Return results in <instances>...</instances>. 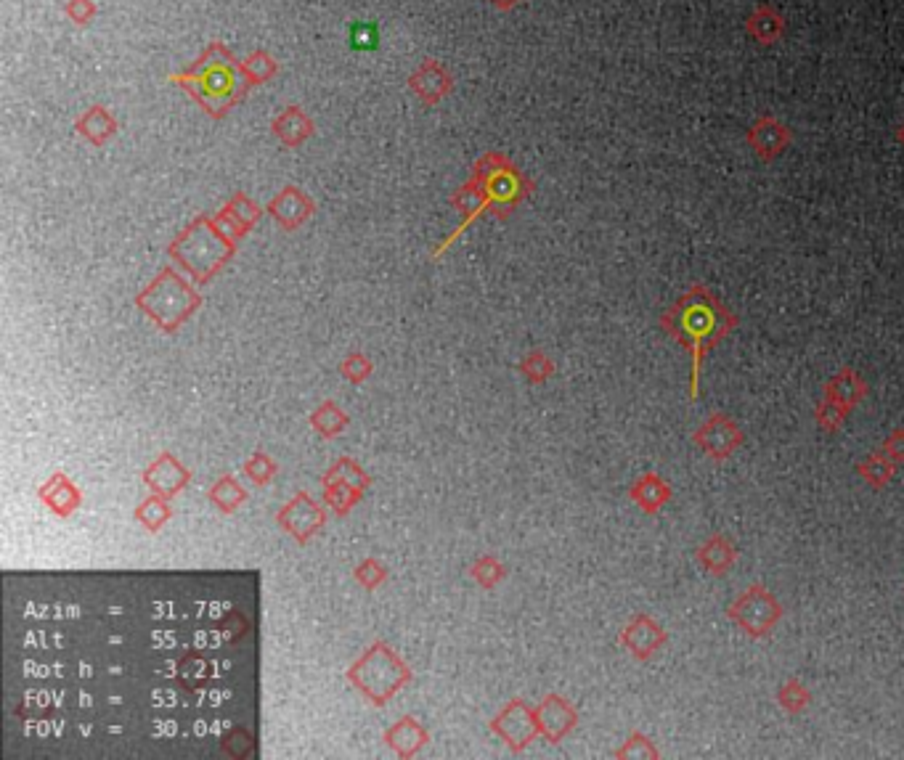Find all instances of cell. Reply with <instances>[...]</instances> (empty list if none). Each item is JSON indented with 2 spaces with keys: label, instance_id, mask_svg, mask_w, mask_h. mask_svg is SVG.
Listing matches in <instances>:
<instances>
[{
  "label": "cell",
  "instance_id": "6da1fadb",
  "mask_svg": "<svg viewBox=\"0 0 904 760\" xmlns=\"http://www.w3.org/2000/svg\"><path fill=\"white\" fill-rule=\"evenodd\" d=\"M658 324L663 334L690 353V400H698L703 363L740 326V316L708 286L692 284L669 310H663Z\"/></svg>",
  "mask_w": 904,
  "mask_h": 760
},
{
  "label": "cell",
  "instance_id": "7a4b0ae2",
  "mask_svg": "<svg viewBox=\"0 0 904 760\" xmlns=\"http://www.w3.org/2000/svg\"><path fill=\"white\" fill-rule=\"evenodd\" d=\"M348 678L374 705H385L403 684H409L411 670L385 641H377L366 649L361 660L350 665Z\"/></svg>",
  "mask_w": 904,
  "mask_h": 760
},
{
  "label": "cell",
  "instance_id": "3957f363",
  "mask_svg": "<svg viewBox=\"0 0 904 760\" xmlns=\"http://www.w3.org/2000/svg\"><path fill=\"white\" fill-rule=\"evenodd\" d=\"M732 623L751 639H767L783 623L785 610L780 599L764 583H751L735 602L727 607Z\"/></svg>",
  "mask_w": 904,
  "mask_h": 760
},
{
  "label": "cell",
  "instance_id": "277c9868",
  "mask_svg": "<svg viewBox=\"0 0 904 760\" xmlns=\"http://www.w3.org/2000/svg\"><path fill=\"white\" fill-rule=\"evenodd\" d=\"M138 305L152 313V318L165 329L175 332L178 326L186 321L189 313H194L199 305V297L191 292L189 286L183 284L175 273H162L160 281L149 286V292L141 294Z\"/></svg>",
  "mask_w": 904,
  "mask_h": 760
},
{
  "label": "cell",
  "instance_id": "5b68a950",
  "mask_svg": "<svg viewBox=\"0 0 904 760\" xmlns=\"http://www.w3.org/2000/svg\"><path fill=\"white\" fill-rule=\"evenodd\" d=\"M692 443L698 445L708 459L722 464V461H730L743 448L745 432L732 416L716 411V414L708 416L706 422L692 432Z\"/></svg>",
  "mask_w": 904,
  "mask_h": 760
},
{
  "label": "cell",
  "instance_id": "8992f818",
  "mask_svg": "<svg viewBox=\"0 0 904 760\" xmlns=\"http://www.w3.org/2000/svg\"><path fill=\"white\" fill-rule=\"evenodd\" d=\"M491 729H494L515 753L525 750V747L531 745L533 739L541 734L536 708H528L523 700L509 702L507 708L496 715L494 723H491Z\"/></svg>",
  "mask_w": 904,
  "mask_h": 760
},
{
  "label": "cell",
  "instance_id": "52a82bcc",
  "mask_svg": "<svg viewBox=\"0 0 904 760\" xmlns=\"http://www.w3.org/2000/svg\"><path fill=\"white\" fill-rule=\"evenodd\" d=\"M618 641H621V647L626 649L634 660L645 663V660H650L655 652H661V649L669 644V633L663 631L661 623H658L653 615L639 612V615H634L629 623L623 625Z\"/></svg>",
  "mask_w": 904,
  "mask_h": 760
},
{
  "label": "cell",
  "instance_id": "ba28073f",
  "mask_svg": "<svg viewBox=\"0 0 904 760\" xmlns=\"http://www.w3.org/2000/svg\"><path fill=\"white\" fill-rule=\"evenodd\" d=\"M793 133L791 128L785 125L783 120H777L772 114H761L753 120V125L745 133V143L751 146L753 154L761 159V162H775L785 154V149L791 146Z\"/></svg>",
  "mask_w": 904,
  "mask_h": 760
},
{
  "label": "cell",
  "instance_id": "9c48e42d",
  "mask_svg": "<svg viewBox=\"0 0 904 760\" xmlns=\"http://www.w3.org/2000/svg\"><path fill=\"white\" fill-rule=\"evenodd\" d=\"M276 522H279L292 538H297V543H305L313 533H319L321 527H324L327 512H324L305 490H300V493L284 506L282 512L276 514Z\"/></svg>",
  "mask_w": 904,
  "mask_h": 760
},
{
  "label": "cell",
  "instance_id": "30bf717a",
  "mask_svg": "<svg viewBox=\"0 0 904 760\" xmlns=\"http://www.w3.org/2000/svg\"><path fill=\"white\" fill-rule=\"evenodd\" d=\"M536 718H539L541 734H544L552 745L563 742L570 731L576 729L578 723L576 708H573L565 697H560V694H549V697H544L541 705H536Z\"/></svg>",
  "mask_w": 904,
  "mask_h": 760
},
{
  "label": "cell",
  "instance_id": "8fae6325",
  "mask_svg": "<svg viewBox=\"0 0 904 760\" xmlns=\"http://www.w3.org/2000/svg\"><path fill=\"white\" fill-rule=\"evenodd\" d=\"M191 480V472L175 459L173 453H162L152 467L144 472V482L152 488V493L165 498L178 496Z\"/></svg>",
  "mask_w": 904,
  "mask_h": 760
},
{
  "label": "cell",
  "instance_id": "7c38bea8",
  "mask_svg": "<svg viewBox=\"0 0 904 760\" xmlns=\"http://www.w3.org/2000/svg\"><path fill=\"white\" fill-rule=\"evenodd\" d=\"M695 559H698V565L703 567V570L716 575V578H722V575H727V572L737 565L740 551H737V546L727 538V535L716 530V533L708 535L706 541L695 549Z\"/></svg>",
  "mask_w": 904,
  "mask_h": 760
},
{
  "label": "cell",
  "instance_id": "4fadbf2b",
  "mask_svg": "<svg viewBox=\"0 0 904 760\" xmlns=\"http://www.w3.org/2000/svg\"><path fill=\"white\" fill-rule=\"evenodd\" d=\"M822 395L830 400H836L838 406H844L846 411H854V408L870 395V384H867V379L862 377L859 371L846 366V369H841L838 374H833V377L825 382Z\"/></svg>",
  "mask_w": 904,
  "mask_h": 760
},
{
  "label": "cell",
  "instance_id": "5bb4252c",
  "mask_svg": "<svg viewBox=\"0 0 904 760\" xmlns=\"http://www.w3.org/2000/svg\"><path fill=\"white\" fill-rule=\"evenodd\" d=\"M629 498L645 514H658L674 498V490L658 472H645V475L631 482Z\"/></svg>",
  "mask_w": 904,
  "mask_h": 760
},
{
  "label": "cell",
  "instance_id": "9a60e30c",
  "mask_svg": "<svg viewBox=\"0 0 904 760\" xmlns=\"http://www.w3.org/2000/svg\"><path fill=\"white\" fill-rule=\"evenodd\" d=\"M785 27H788L785 16L775 6H767V3L753 8V14L745 19V35L756 40L759 46H775V43H780L785 38Z\"/></svg>",
  "mask_w": 904,
  "mask_h": 760
},
{
  "label": "cell",
  "instance_id": "2e32d148",
  "mask_svg": "<svg viewBox=\"0 0 904 760\" xmlns=\"http://www.w3.org/2000/svg\"><path fill=\"white\" fill-rule=\"evenodd\" d=\"M385 742L396 750V755L411 758V755H417L427 745V731L422 729V723L414 715H403L401 721L393 723L385 731Z\"/></svg>",
  "mask_w": 904,
  "mask_h": 760
},
{
  "label": "cell",
  "instance_id": "e0dca14e",
  "mask_svg": "<svg viewBox=\"0 0 904 760\" xmlns=\"http://www.w3.org/2000/svg\"><path fill=\"white\" fill-rule=\"evenodd\" d=\"M40 498L51 506V512L59 514V517H69V514H75V509H80L83 504V496H80V490L67 475H54L51 480L40 488Z\"/></svg>",
  "mask_w": 904,
  "mask_h": 760
},
{
  "label": "cell",
  "instance_id": "ac0fdd59",
  "mask_svg": "<svg viewBox=\"0 0 904 760\" xmlns=\"http://www.w3.org/2000/svg\"><path fill=\"white\" fill-rule=\"evenodd\" d=\"M857 475L862 477L870 488L881 490V488H886L891 480H894V475H897V464H894V461H891L883 451H875L859 461Z\"/></svg>",
  "mask_w": 904,
  "mask_h": 760
},
{
  "label": "cell",
  "instance_id": "d6986e66",
  "mask_svg": "<svg viewBox=\"0 0 904 760\" xmlns=\"http://www.w3.org/2000/svg\"><path fill=\"white\" fill-rule=\"evenodd\" d=\"M207 498H210V501H213L221 512L231 514V512H236L244 501H247V490L239 485V480H236L234 475H223L221 480L215 482L213 490H210V496Z\"/></svg>",
  "mask_w": 904,
  "mask_h": 760
},
{
  "label": "cell",
  "instance_id": "ffe728a7",
  "mask_svg": "<svg viewBox=\"0 0 904 760\" xmlns=\"http://www.w3.org/2000/svg\"><path fill=\"white\" fill-rule=\"evenodd\" d=\"M777 705H780L788 715H801L809 705H812V692L806 689L804 681L788 678V681L777 689Z\"/></svg>",
  "mask_w": 904,
  "mask_h": 760
},
{
  "label": "cell",
  "instance_id": "44dd1931",
  "mask_svg": "<svg viewBox=\"0 0 904 760\" xmlns=\"http://www.w3.org/2000/svg\"><path fill=\"white\" fill-rule=\"evenodd\" d=\"M311 424L316 432H321L324 437L340 435L342 429L348 427V416L342 414L340 408L335 406V400H324L316 411L311 414Z\"/></svg>",
  "mask_w": 904,
  "mask_h": 760
},
{
  "label": "cell",
  "instance_id": "7402d4cb",
  "mask_svg": "<svg viewBox=\"0 0 904 760\" xmlns=\"http://www.w3.org/2000/svg\"><path fill=\"white\" fill-rule=\"evenodd\" d=\"M321 482H324V496H327V504L332 506L340 517H345V514H348L350 509L361 501V496H364V490L353 488V485H345V482H335V480H321Z\"/></svg>",
  "mask_w": 904,
  "mask_h": 760
},
{
  "label": "cell",
  "instance_id": "603a6c76",
  "mask_svg": "<svg viewBox=\"0 0 904 760\" xmlns=\"http://www.w3.org/2000/svg\"><path fill=\"white\" fill-rule=\"evenodd\" d=\"M168 501H170V498L157 496V493H154V496H149L144 501V504L138 506V509H136V520L141 522V525H144L146 530H149V533H157V530H160V527L170 520V504H168Z\"/></svg>",
  "mask_w": 904,
  "mask_h": 760
},
{
  "label": "cell",
  "instance_id": "cb8c5ba5",
  "mask_svg": "<svg viewBox=\"0 0 904 760\" xmlns=\"http://www.w3.org/2000/svg\"><path fill=\"white\" fill-rule=\"evenodd\" d=\"M300 202H305L303 194H297L295 189H287V194H282L271 204V212H274V218H279L287 228H295L300 220L308 215V207L300 210Z\"/></svg>",
  "mask_w": 904,
  "mask_h": 760
},
{
  "label": "cell",
  "instance_id": "d4e9b609",
  "mask_svg": "<svg viewBox=\"0 0 904 760\" xmlns=\"http://www.w3.org/2000/svg\"><path fill=\"white\" fill-rule=\"evenodd\" d=\"M613 758H637V760H658L661 758V750H658V747L653 745V739L647 737V734H642V731H631L629 734V739H626V742H623L621 747H618L616 753H613Z\"/></svg>",
  "mask_w": 904,
  "mask_h": 760
},
{
  "label": "cell",
  "instance_id": "484cf974",
  "mask_svg": "<svg viewBox=\"0 0 904 760\" xmlns=\"http://www.w3.org/2000/svg\"><path fill=\"white\" fill-rule=\"evenodd\" d=\"M851 411H846L844 406H838L836 400H830L822 395V400L814 406V422L822 432H838V429L844 427L846 419H849Z\"/></svg>",
  "mask_w": 904,
  "mask_h": 760
},
{
  "label": "cell",
  "instance_id": "4316f807",
  "mask_svg": "<svg viewBox=\"0 0 904 760\" xmlns=\"http://www.w3.org/2000/svg\"><path fill=\"white\" fill-rule=\"evenodd\" d=\"M321 480L345 482V485H353V488H358V490H366L369 485H372V480H369V475H366L364 469H361V464L353 459H340L335 467L329 469L327 475L321 477Z\"/></svg>",
  "mask_w": 904,
  "mask_h": 760
},
{
  "label": "cell",
  "instance_id": "83f0119b",
  "mask_svg": "<svg viewBox=\"0 0 904 760\" xmlns=\"http://www.w3.org/2000/svg\"><path fill=\"white\" fill-rule=\"evenodd\" d=\"M520 371H523V377L533 384H541L547 382L552 374H555V363L549 358L547 353H541V350H533L531 355H525L523 363H520Z\"/></svg>",
  "mask_w": 904,
  "mask_h": 760
},
{
  "label": "cell",
  "instance_id": "f1b7e54d",
  "mask_svg": "<svg viewBox=\"0 0 904 760\" xmlns=\"http://www.w3.org/2000/svg\"><path fill=\"white\" fill-rule=\"evenodd\" d=\"M472 578L478 580L483 588H494L499 580H504L507 570L499 565V559L496 557H480L475 565H472Z\"/></svg>",
  "mask_w": 904,
  "mask_h": 760
},
{
  "label": "cell",
  "instance_id": "f546056e",
  "mask_svg": "<svg viewBox=\"0 0 904 760\" xmlns=\"http://www.w3.org/2000/svg\"><path fill=\"white\" fill-rule=\"evenodd\" d=\"M244 475L250 477L255 485H268V482L274 480V475H276V464L268 459L266 453L258 451L255 456L247 459V464H244Z\"/></svg>",
  "mask_w": 904,
  "mask_h": 760
},
{
  "label": "cell",
  "instance_id": "4dcf8cb0",
  "mask_svg": "<svg viewBox=\"0 0 904 760\" xmlns=\"http://www.w3.org/2000/svg\"><path fill=\"white\" fill-rule=\"evenodd\" d=\"M340 371L353 384H361V382H366V379H369V374H372V361H369L366 355L353 353V355H348L345 361H342Z\"/></svg>",
  "mask_w": 904,
  "mask_h": 760
},
{
  "label": "cell",
  "instance_id": "1f68e13d",
  "mask_svg": "<svg viewBox=\"0 0 904 760\" xmlns=\"http://www.w3.org/2000/svg\"><path fill=\"white\" fill-rule=\"evenodd\" d=\"M356 580L364 588L374 591L380 583H385V567H382L377 559H366V562H361V567L356 570Z\"/></svg>",
  "mask_w": 904,
  "mask_h": 760
},
{
  "label": "cell",
  "instance_id": "d6a6232c",
  "mask_svg": "<svg viewBox=\"0 0 904 760\" xmlns=\"http://www.w3.org/2000/svg\"><path fill=\"white\" fill-rule=\"evenodd\" d=\"M881 451L886 453V456H889L897 467H902L904 464V427L891 429L889 437H886V440L881 443Z\"/></svg>",
  "mask_w": 904,
  "mask_h": 760
},
{
  "label": "cell",
  "instance_id": "836d02e7",
  "mask_svg": "<svg viewBox=\"0 0 904 760\" xmlns=\"http://www.w3.org/2000/svg\"><path fill=\"white\" fill-rule=\"evenodd\" d=\"M897 141L902 143V149H904V120H902V125L897 128Z\"/></svg>",
  "mask_w": 904,
  "mask_h": 760
}]
</instances>
